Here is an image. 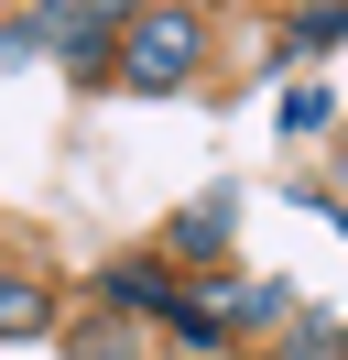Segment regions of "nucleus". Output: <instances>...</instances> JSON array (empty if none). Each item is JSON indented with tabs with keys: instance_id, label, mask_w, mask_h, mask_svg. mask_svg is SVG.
Segmentation results:
<instances>
[{
	"instance_id": "f257e3e1",
	"label": "nucleus",
	"mask_w": 348,
	"mask_h": 360,
	"mask_svg": "<svg viewBox=\"0 0 348 360\" xmlns=\"http://www.w3.org/2000/svg\"><path fill=\"white\" fill-rule=\"evenodd\" d=\"M196 66H207V11H185V0H152L142 22H120V33H109V77H120L130 98L185 88Z\"/></svg>"
},
{
	"instance_id": "f03ea898",
	"label": "nucleus",
	"mask_w": 348,
	"mask_h": 360,
	"mask_svg": "<svg viewBox=\"0 0 348 360\" xmlns=\"http://www.w3.org/2000/svg\"><path fill=\"white\" fill-rule=\"evenodd\" d=\"M174 306H185V273H174L163 251H130V262L98 273V316H130V328H142V316H174Z\"/></svg>"
},
{
	"instance_id": "7ed1b4c3",
	"label": "nucleus",
	"mask_w": 348,
	"mask_h": 360,
	"mask_svg": "<svg viewBox=\"0 0 348 360\" xmlns=\"http://www.w3.org/2000/svg\"><path fill=\"white\" fill-rule=\"evenodd\" d=\"M207 306H218V328H229V338H283V328H294V284H207Z\"/></svg>"
},
{
	"instance_id": "20e7f679",
	"label": "nucleus",
	"mask_w": 348,
	"mask_h": 360,
	"mask_svg": "<svg viewBox=\"0 0 348 360\" xmlns=\"http://www.w3.org/2000/svg\"><path fill=\"white\" fill-rule=\"evenodd\" d=\"M229 251V197H207V207H185V219L163 229V262L185 273V262H218Z\"/></svg>"
},
{
	"instance_id": "39448f33",
	"label": "nucleus",
	"mask_w": 348,
	"mask_h": 360,
	"mask_svg": "<svg viewBox=\"0 0 348 360\" xmlns=\"http://www.w3.org/2000/svg\"><path fill=\"white\" fill-rule=\"evenodd\" d=\"M44 328H55V295L33 273H0V338H44Z\"/></svg>"
},
{
	"instance_id": "423d86ee",
	"label": "nucleus",
	"mask_w": 348,
	"mask_h": 360,
	"mask_svg": "<svg viewBox=\"0 0 348 360\" xmlns=\"http://www.w3.org/2000/svg\"><path fill=\"white\" fill-rule=\"evenodd\" d=\"M65 360H152V349H142V328H130V316H98V306H87V328L65 338Z\"/></svg>"
},
{
	"instance_id": "0eeeda50",
	"label": "nucleus",
	"mask_w": 348,
	"mask_h": 360,
	"mask_svg": "<svg viewBox=\"0 0 348 360\" xmlns=\"http://www.w3.org/2000/svg\"><path fill=\"white\" fill-rule=\"evenodd\" d=\"M261 360H348V328H337V316H294Z\"/></svg>"
},
{
	"instance_id": "6e6552de",
	"label": "nucleus",
	"mask_w": 348,
	"mask_h": 360,
	"mask_svg": "<svg viewBox=\"0 0 348 360\" xmlns=\"http://www.w3.org/2000/svg\"><path fill=\"white\" fill-rule=\"evenodd\" d=\"M294 44H304V55H337V44H348V0H316V11H294Z\"/></svg>"
},
{
	"instance_id": "1a4fd4ad",
	"label": "nucleus",
	"mask_w": 348,
	"mask_h": 360,
	"mask_svg": "<svg viewBox=\"0 0 348 360\" xmlns=\"http://www.w3.org/2000/svg\"><path fill=\"white\" fill-rule=\"evenodd\" d=\"M76 11H87V22H98V33H120V22H142L152 0H76Z\"/></svg>"
},
{
	"instance_id": "9d476101",
	"label": "nucleus",
	"mask_w": 348,
	"mask_h": 360,
	"mask_svg": "<svg viewBox=\"0 0 348 360\" xmlns=\"http://www.w3.org/2000/svg\"><path fill=\"white\" fill-rule=\"evenodd\" d=\"M185 11H207V0H185Z\"/></svg>"
}]
</instances>
